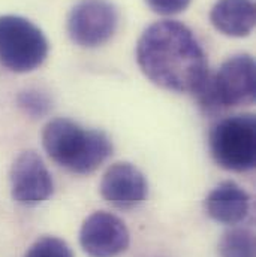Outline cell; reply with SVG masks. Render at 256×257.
I'll return each instance as SVG.
<instances>
[{
  "instance_id": "1",
  "label": "cell",
  "mask_w": 256,
  "mask_h": 257,
  "mask_svg": "<svg viewBox=\"0 0 256 257\" xmlns=\"http://www.w3.org/2000/svg\"><path fill=\"white\" fill-rule=\"evenodd\" d=\"M136 62L151 82L171 91L196 93L208 76L201 44L179 21L163 20L147 27L136 44Z\"/></svg>"
},
{
  "instance_id": "9",
  "label": "cell",
  "mask_w": 256,
  "mask_h": 257,
  "mask_svg": "<svg viewBox=\"0 0 256 257\" xmlns=\"http://www.w3.org/2000/svg\"><path fill=\"white\" fill-rule=\"evenodd\" d=\"M148 192L145 177L130 163H116L105 172L101 183L102 197L116 208L130 209L144 202Z\"/></svg>"
},
{
  "instance_id": "8",
  "label": "cell",
  "mask_w": 256,
  "mask_h": 257,
  "mask_svg": "<svg viewBox=\"0 0 256 257\" xmlns=\"http://www.w3.org/2000/svg\"><path fill=\"white\" fill-rule=\"evenodd\" d=\"M11 192L15 202L35 206L45 202L54 192V181L35 151L21 153L11 169Z\"/></svg>"
},
{
  "instance_id": "5",
  "label": "cell",
  "mask_w": 256,
  "mask_h": 257,
  "mask_svg": "<svg viewBox=\"0 0 256 257\" xmlns=\"http://www.w3.org/2000/svg\"><path fill=\"white\" fill-rule=\"evenodd\" d=\"M211 156L226 171L246 172L255 168L256 123L252 114L220 120L210 132Z\"/></svg>"
},
{
  "instance_id": "6",
  "label": "cell",
  "mask_w": 256,
  "mask_h": 257,
  "mask_svg": "<svg viewBox=\"0 0 256 257\" xmlns=\"http://www.w3.org/2000/svg\"><path fill=\"white\" fill-rule=\"evenodd\" d=\"M119 26V12L108 0H79L69 12L67 33L82 48L108 42Z\"/></svg>"
},
{
  "instance_id": "14",
  "label": "cell",
  "mask_w": 256,
  "mask_h": 257,
  "mask_svg": "<svg viewBox=\"0 0 256 257\" xmlns=\"http://www.w3.org/2000/svg\"><path fill=\"white\" fill-rule=\"evenodd\" d=\"M24 257H73V254L63 239L56 236H44L29 248Z\"/></svg>"
},
{
  "instance_id": "7",
  "label": "cell",
  "mask_w": 256,
  "mask_h": 257,
  "mask_svg": "<svg viewBox=\"0 0 256 257\" xmlns=\"http://www.w3.org/2000/svg\"><path fill=\"white\" fill-rule=\"evenodd\" d=\"M79 244L90 257H116L128 248L129 230L117 215L98 211L84 220Z\"/></svg>"
},
{
  "instance_id": "3",
  "label": "cell",
  "mask_w": 256,
  "mask_h": 257,
  "mask_svg": "<svg viewBox=\"0 0 256 257\" xmlns=\"http://www.w3.org/2000/svg\"><path fill=\"white\" fill-rule=\"evenodd\" d=\"M207 114L225 108L252 105L256 96L255 60L249 54H237L225 60L219 70L195 93Z\"/></svg>"
},
{
  "instance_id": "2",
  "label": "cell",
  "mask_w": 256,
  "mask_h": 257,
  "mask_svg": "<svg viewBox=\"0 0 256 257\" xmlns=\"http://www.w3.org/2000/svg\"><path fill=\"white\" fill-rule=\"evenodd\" d=\"M42 144L57 165L81 175L96 171L113 153L104 132L87 130L67 118L50 121L42 132Z\"/></svg>"
},
{
  "instance_id": "10",
  "label": "cell",
  "mask_w": 256,
  "mask_h": 257,
  "mask_svg": "<svg viewBox=\"0 0 256 257\" xmlns=\"http://www.w3.org/2000/svg\"><path fill=\"white\" fill-rule=\"evenodd\" d=\"M250 208V197L234 181L220 183L205 199L208 215L217 223L237 224L246 218Z\"/></svg>"
},
{
  "instance_id": "12",
  "label": "cell",
  "mask_w": 256,
  "mask_h": 257,
  "mask_svg": "<svg viewBox=\"0 0 256 257\" xmlns=\"http://www.w3.org/2000/svg\"><path fill=\"white\" fill-rule=\"evenodd\" d=\"M220 257H255V235L249 229H231L219 242Z\"/></svg>"
},
{
  "instance_id": "13",
  "label": "cell",
  "mask_w": 256,
  "mask_h": 257,
  "mask_svg": "<svg viewBox=\"0 0 256 257\" xmlns=\"http://www.w3.org/2000/svg\"><path fill=\"white\" fill-rule=\"evenodd\" d=\"M17 102L18 106L33 118L45 117L53 108V102L50 96L38 88H27L21 91L17 97Z\"/></svg>"
},
{
  "instance_id": "15",
  "label": "cell",
  "mask_w": 256,
  "mask_h": 257,
  "mask_svg": "<svg viewBox=\"0 0 256 257\" xmlns=\"http://www.w3.org/2000/svg\"><path fill=\"white\" fill-rule=\"evenodd\" d=\"M192 0H145L148 8L159 15H176L183 12Z\"/></svg>"
},
{
  "instance_id": "4",
  "label": "cell",
  "mask_w": 256,
  "mask_h": 257,
  "mask_svg": "<svg viewBox=\"0 0 256 257\" xmlns=\"http://www.w3.org/2000/svg\"><path fill=\"white\" fill-rule=\"evenodd\" d=\"M47 56L48 41L38 26L18 15H0V63L6 69L32 72Z\"/></svg>"
},
{
  "instance_id": "11",
  "label": "cell",
  "mask_w": 256,
  "mask_h": 257,
  "mask_svg": "<svg viewBox=\"0 0 256 257\" xmlns=\"http://www.w3.org/2000/svg\"><path fill=\"white\" fill-rule=\"evenodd\" d=\"M210 21L226 36H249L256 23L255 3L252 0H217L211 8Z\"/></svg>"
}]
</instances>
